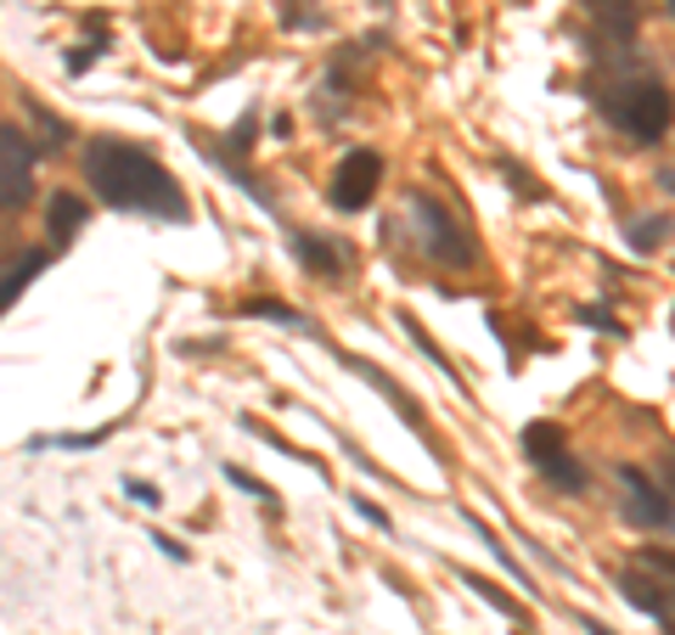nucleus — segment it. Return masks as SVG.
Segmentation results:
<instances>
[{"mask_svg": "<svg viewBox=\"0 0 675 635\" xmlns=\"http://www.w3.org/2000/svg\"><path fill=\"white\" fill-rule=\"evenodd\" d=\"M102 51H108V34H102V23H91V40H84V46L68 57V73H84V68H91Z\"/></svg>", "mask_w": 675, "mask_h": 635, "instance_id": "obj_23", "label": "nucleus"}, {"mask_svg": "<svg viewBox=\"0 0 675 635\" xmlns=\"http://www.w3.org/2000/svg\"><path fill=\"white\" fill-rule=\"evenodd\" d=\"M456 574H462V585H467V591H473V596H478V602H490V607H495V613H506V618H518V624H524V618H530V613H524V607H518V602H513V596H506V591H501V585H490V579H484V574H473V568H456Z\"/></svg>", "mask_w": 675, "mask_h": 635, "instance_id": "obj_18", "label": "nucleus"}, {"mask_svg": "<svg viewBox=\"0 0 675 635\" xmlns=\"http://www.w3.org/2000/svg\"><path fill=\"white\" fill-rule=\"evenodd\" d=\"M636 568H642V574H664V579H675V552H664V546H642V552H636Z\"/></svg>", "mask_w": 675, "mask_h": 635, "instance_id": "obj_24", "label": "nucleus"}, {"mask_svg": "<svg viewBox=\"0 0 675 635\" xmlns=\"http://www.w3.org/2000/svg\"><path fill=\"white\" fill-rule=\"evenodd\" d=\"M350 506H355V512H361V517H366V523H377V528H383V534H389V528H394V523H389V512H383V506H377V501H366V495H350Z\"/></svg>", "mask_w": 675, "mask_h": 635, "instance_id": "obj_26", "label": "nucleus"}, {"mask_svg": "<svg viewBox=\"0 0 675 635\" xmlns=\"http://www.w3.org/2000/svg\"><path fill=\"white\" fill-rule=\"evenodd\" d=\"M501 174L513 180V192H524V198H541V187H535V180H530L524 169H513V163H506V158H501Z\"/></svg>", "mask_w": 675, "mask_h": 635, "instance_id": "obj_27", "label": "nucleus"}, {"mask_svg": "<svg viewBox=\"0 0 675 635\" xmlns=\"http://www.w3.org/2000/svg\"><path fill=\"white\" fill-rule=\"evenodd\" d=\"M46 264H51V248H34V253H23L12 270H0V315H7V310H12V304L29 293V282L40 276Z\"/></svg>", "mask_w": 675, "mask_h": 635, "instance_id": "obj_13", "label": "nucleus"}, {"mask_svg": "<svg viewBox=\"0 0 675 635\" xmlns=\"http://www.w3.org/2000/svg\"><path fill=\"white\" fill-rule=\"evenodd\" d=\"M405 214H411V225H416V248L429 253L434 264H451V270H467L473 259H478V242H473V231L434 198V192H422V187H411L405 192Z\"/></svg>", "mask_w": 675, "mask_h": 635, "instance_id": "obj_3", "label": "nucleus"}, {"mask_svg": "<svg viewBox=\"0 0 675 635\" xmlns=\"http://www.w3.org/2000/svg\"><path fill=\"white\" fill-rule=\"evenodd\" d=\"M113 439V427H91V433H40V439H29V450H97V444H108Z\"/></svg>", "mask_w": 675, "mask_h": 635, "instance_id": "obj_19", "label": "nucleus"}, {"mask_svg": "<svg viewBox=\"0 0 675 635\" xmlns=\"http://www.w3.org/2000/svg\"><path fill=\"white\" fill-rule=\"evenodd\" d=\"M34 135L18 124H0V214H18L34 198Z\"/></svg>", "mask_w": 675, "mask_h": 635, "instance_id": "obj_7", "label": "nucleus"}, {"mask_svg": "<svg viewBox=\"0 0 675 635\" xmlns=\"http://www.w3.org/2000/svg\"><path fill=\"white\" fill-rule=\"evenodd\" d=\"M462 517H467V528H473V534L484 540V546H490V557H495V563H501L506 574H513V579H518V591H535V579H530V574L518 568V557H513V552H506V546H501V534H495V528H490V523H484L478 512H462Z\"/></svg>", "mask_w": 675, "mask_h": 635, "instance_id": "obj_16", "label": "nucleus"}, {"mask_svg": "<svg viewBox=\"0 0 675 635\" xmlns=\"http://www.w3.org/2000/svg\"><path fill=\"white\" fill-rule=\"evenodd\" d=\"M580 7H585V18L597 23L614 46H631L636 29H642V18H647V0H580Z\"/></svg>", "mask_w": 675, "mask_h": 635, "instance_id": "obj_10", "label": "nucleus"}, {"mask_svg": "<svg viewBox=\"0 0 675 635\" xmlns=\"http://www.w3.org/2000/svg\"><path fill=\"white\" fill-rule=\"evenodd\" d=\"M614 478H619V517L631 523V528H669L675 523V501L664 495V484L647 473V467H636V462H619L614 467Z\"/></svg>", "mask_w": 675, "mask_h": 635, "instance_id": "obj_5", "label": "nucleus"}, {"mask_svg": "<svg viewBox=\"0 0 675 635\" xmlns=\"http://www.w3.org/2000/svg\"><path fill=\"white\" fill-rule=\"evenodd\" d=\"M152 546H158V552H163L169 563H192V552L181 546V540H169V534H152Z\"/></svg>", "mask_w": 675, "mask_h": 635, "instance_id": "obj_30", "label": "nucleus"}, {"mask_svg": "<svg viewBox=\"0 0 675 635\" xmlns=\"http://www.w3.org/2000/svg\"><path fill=\"white\" fill-rule=\"evenodd\" d=\"M608 57H614V62H608V79H591V102H597V113H603L619 135H631L636 147L664 141L669 124H675V97H669V84H664L658 73H647V68L631 57V46H619V51H608Z\"/></svg>", "mask_w": 675, "mask_h": 635, "instance_id": "obj_2", "label": "nucleus"}, {"mask_svg": "<svg viewBox=\"0 0 675 635\" xmlns=\"http://www.w3.org/2000/svg\"><path fill=\"white\" fill-rule=\"evenodd\" d=\"M664 236H669V220H631V248L636 253H653V248H664Z\"/></svg>", "mask_w": 675, "mask_h": 635, "instance_id": "obj_20", "label": "nucleus"}, {"mask_svg": "<svg viewBox=\"0 0 675 635\" xmlns=\"http://www.w3.org/2000/svg\"><path fill=\"white\" fill-rule=\"evenodd\" d=\"M338 360H344V366H350L355 377H366L377 394H389V400H394V411H400V422H405L411 433H422V439H429V422H422V405H416V400H411V394H405V389L389 377V372H377L372 360H361V354H344V349H338Z\"/></svg>", "mask_w": 675, "mask_h": 635, "instance_id": "obj_11", "label": "nucleus"}, {"mask_svg": "<svg viewBox=\"0 0 675 635\" xmlns=\"http://www.w3.org/2000/svg\"><path fill=\"white\" fill-rule=\"evenodd\" d=\"M253 135H260V124H253V113H248V119L231 130V141H225V147H231V152H248V147H253Z\"/></svg>", "mask_w": 675, "mask_h": 635, "instance_id": "obj_28", "label": "nucleus"}, {"mask_svg": "<svg viewBox=\"0 0 675 635\" xmlns=\"http://www.w3.org/2000/svg\"><path fill=\"white\" fill-rule=\"evenodd\" d=\"M84 180L97 187V198L119 214H147V220H169L181 225L192 209H187V192L181 180L169 174L152 152H141L135 141L124 135H97L84 141Z\"/></svg>", "mask_w": 675, "mask_h": 635, "instance_id": "obj_1", "label": "nucleus"}, {"mask_svg": "<svg viewBox=\"0 0 675 635\" xmlns=\"http://www.w3.org/2000/svg\"><path fill=\"white\" fill-rule=\"evenodd\" d=\"M394 321H400V326H405V337H411V343H416V349H422V354H429V360H434V366H440V372H445V377H451V383H456L462 394H467V383H462V372H456V366H451V360H445V349H440V343H434L429 332H422V321H416V315H405V310H400Z\"/></svg>", "mask_w": 675, "mask_h": 635, "instance_id": "obj_17", "label": "nucleus"}, {"mask_svg": "<svg viewBox=\"0 0 675 635\" xmlns=\"http://www.w3.org/2000/svg\"><path fill=\"white\" fill-rule=\"evenodd\" d=\"M84 214H91V209H84V198H73V192H57V198H51V209H46V231H51L57 242H68V236L84 225Z\"/></svg>", "mask_w": 675, "mask_h": 635, "instance_id": "obj_15", "label": "nucleus"}, {"mask_svg": "<svg viewBox=\"0 0 675 635\" xmlns=\"http://www.w3.org/2000/svg\"><path fill=\"white\" fill-rule=\"evenodd\" d=\"M614 585H619V596H625L636 613L658 618V624H664V635H675V591H669V585H658V574L647 579L642 568H625Z\"/></svg>", "mask_w": 675, "mask_h": 635, "instance_id": "obj_9", "label": "nucleus"}, {"mask_svg": "<svg viewBox=\"0 0 675 635\" xmlns=\"http://www.w3.org/2000/svg\"><path fill=\"white\" fill-rule=\"evenodd\" d=\"M124 495H135V506H163V495L152 484H141V478H124Z\"/></svg>", "mask_w": 675, "mask_h": 635, "instance_id": "obj_29", "label": "nucleus"}, {"mask_svg": "<svg viewBox=\"0 0 675 635\" xmlns=\"http://www.w3.org/2000/svg\"><path fill=\"white\" fill-rule=\"evenodd\" d=\"M664 7H669V18H675V0H664Z\"/></svg>", "mask_w": 675, "mask_h": 635, "instance_id": "obj_33", "label": "nucleus"}, {"mask_svg": "<svg viewBox=\"0 0 675 635\" xmlns=\"http://www.w3.org/2000/svg\"><path fill=\"white\" fill-rule=\"evenodd\" d=\"M377 187H383V158H377L372 147H350L344 158H338V169H332L326 203H332L338 214H361V209H372Z\"/></svg>", "mask_w": 675, "mask_h": 635, "instance_id": "obj_6", "label": "nucleus"}, {"mask_svg": "<svg viewBox=\"0 0 675 635\" xmlns=\"http://www.w3.org/2000/svg\"><path fill=\"white\" fill-rule=\"evenodd\" d=\"M242 315H265V321H276V326H310L299 310H288V304H276V299H248Z\"/></svg>", "mask_w": 675, "mask_h": 635, "instance_id": "obj_21", "label": "nucleus"}, {"mask_svg": "<svg viewBox=\"0 0 675 635\" xmlns=\"http://www.w3.org/2000/svg\"><path fill=\"white\" fill-rule=\"evenodd\" d=\"M225 484H236V490H248L253 501H265V512H282V501H276V490L271 484H260L253 473H242V467H225Z\"/></svg>", "mask_w": 675, "mask_h": 635, "instance_id": "obj_22", "label": "nucleus"}, {"mask_svg": "<svg viewBox=\"0 0 675 635\" xmlns=\"http://www.w3.org/2000/svg\"><path fill=\"white\" fill-rule=\"evenodd\" d=\"M288 248H293V259L304 264V276H315V282H344L350 276V264H355V253L344 248V242H321L315 231H288Z\"/></svg>", "mask_w": 675, "mask_h": 635, "instance_id": "obj_8", "label": "nucleus"}, {"mask_svg": "<svg viewBox=\"0 0 675 635\" xmlns=\"http://www.w3.org/2000/svg\"><path fill=\"white\" fill-rule=\"evenodd\" d=\"M580 629H585V635H619V629H608L603 618H591V613H580Z\"/></svg>", "mask_w": 675, "mask_h": 635, "instance_id": "obj_32", "label": "nucleus"}, {"mask_svg": "<svg viewBox=\"0 0 675 635\" xmlns=\"http://www.w3.org/2000/svg\"><path fill=\"white\" fill-rule=\"evenodd\" d=\"M518 450H524V462H530L552 490H563V495H585V490H591V473L568 456V433H563L557 422H524Z\"/></svg>", "mask_w": 675, "mask_h": 635, "instance_id": "obj_4", "label": "nucleus"}, {"mask_svg": "<svg viewBox=\"0 0 675 635\" xmlns=\"http://www.w3.org/2000/svg\"><path fill=\"white\" fill-rule=\"evenodd\" d=\"M580 321H585V326H597V332H614V337H625V326H619L608 310H597V304H585V310H580Z\"/></svg>", "mask_w": 675, "mask_h": 635, "instance_id": "obj_25", "label": "nucleus"}, {"mask_svg": "<svg viewBox=\"0 0 675 635\" xmlns=\"http://www.w3.org/2000/svg\"><path fill=\"white\" fill-rule=\"evenodd\" d=\"M658 484H664V495L675 501V450H664V456H658ZM675 528V523H669Z\"/></svg>", "mask_w": 675, "mask_h": 635, "instance_id": "obj_31", "label": "nucleus"}, {"mask_svg": "<svg viewBox=\"0 0 675 635\" xmlns=\"http://www.w3.org/2000/svg\"><path fill=\"white\" fill-rule=\"evenodd\" d=\"M198 152H203L209 163H220V169H225V174H231L236 187H242V192H248L253 203H260V209H271V214H276V198H271V187H265L260 174H248V169H242V163H236V158H231V152H225V147L214 141V135H198Z\"/></svg>", "mask_w": 675, "mask_h": 635, "instance_id": "obj_12", "label": "nucleus"}, {"mask_svg": "<svg viewBox=\"0 0 675 635\" xmlns=\"http://www.w3.org/2000/svg\"><path fill=\"white\" fill-rule=\"evenodd\" d=\"M23 113L34 119V147H40V152H57V147L73 141V130H68L51 108H40V97H29V90H23Z\"/></svg>", "mask_w": 675, "mask_h": 635, "instance_id": "obj_14", "label": "nucleus"}]
</instances>
